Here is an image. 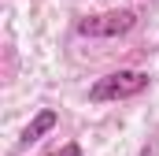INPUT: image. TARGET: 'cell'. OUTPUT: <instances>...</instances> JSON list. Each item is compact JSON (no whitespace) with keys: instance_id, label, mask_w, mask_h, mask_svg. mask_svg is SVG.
Masks as SVG:
<instances>
[{"instance_id":"6da1fadb","label":"cell","mask_w":159,"mask_h":156,"mask_svg":"<svg viewBox=\"0 0 159 156\" xmlns=\"http://www.w3.org/2000/svg\"><path fill=\"white\" fill-rule=\"evenodd\" d=\"M148 89V75L144 71H111V75L96 78L89 85V100L93 104H104V100H129V97H141Z\"/></svg>"},{"instance_id":"7a4b0ae2","label":"cell","mask_w":159,"mask_h":156,"mask_svg":"<svg viewBox=\"0 0 159 156\" xmlns=\"http://www.w3.org/2000/svg\"><path fill=\"white\" fill-rule=\"evenodd\" d=\"M137 26V11L119 7V11H100V15H85L78 19V34L81 37H122Z\"/></svg>"},{"instance_id":"3957f363","label":"cell","mask_w":159,"mask_h":156,"mask_svg":"<svg viewBox=\"0 0 159 156\" xmlns=\"http://www.w3.org/2000/svg\"><path fill=\"white\" fill-rule=\"evenodd\" d=\"M56 123H59V115H56L52 108L37 112V115L30 119V126H26V130L19 134V145H15V149H19V153H22V149H30V145H34V141H41V138H44L48 130H56Z\"/></svg>"},{"instance_id":"277c9868","label":"cell","mask_w":159,"mask_h":156,"mask_svg":"<svg viewBox=\"0 0 159 156\" xmlns=\"http://www.w3.org/2000/svg\"><path fill=\"white\" fill-rule=\"evenodd\" d=\"M44 156H81V145H78V141H67L63 149H56V153H44Z\"/></svg>"}]
</instances>
